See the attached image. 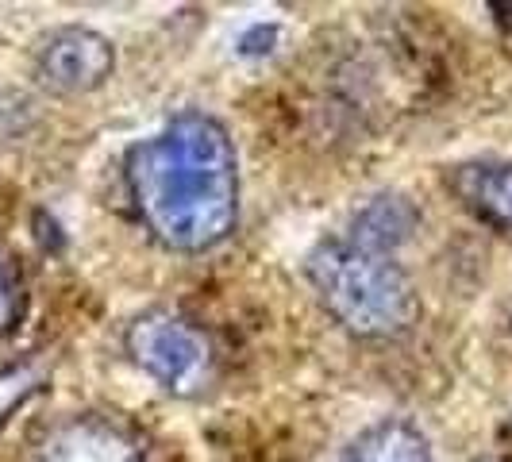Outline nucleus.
<instances>
[{
	"mask_svg": "<svg viewBox=\"0 0 512 462\" xmlns=\"http://www.w3.org/2000/svg\"><path fill=\"white\" fill-rule=\"evenodd\" d=\"M124 189L143 231L174 255H205L239 228V151L201 108L174 112L124 154Z\"/></svg>",
	"mask_w": 512,
	"mask_h": 462,
	"instance_id": "obj_1",
	"label": "nucleus"
},
{
	"mask_svg": "<svg viewBox=\"0 0 512 462\" xmlns=\"http://www.w3.org/2000/svg\"><path fill=\"white\" fill-rule=\"evenodd\" d=\"M305 278L343 332L397 339L420 320V293L405 266L351 235H328L305 255Z\"/></svg>",
	"mask_w": 512,
	"mask_h": 462,
	"instance_id": "obj_2",
	"label": "nucleus"
},
{
	"mask_svg": "<svg viewBox=\"0 0 512 462\" xmlns=\"http://www.w3.org/2000/svg\"><path fill=\"white\" fill-rule=\"evenodd\" d=\"M128 359L174 397H201L216 382V347L193 320L170 308L139 312L124 332Z\"/></svg>",
	"mask_w": 512,
	"mask_h": 462,
	"instance_id": "obj_3",
	"label": "nucleus"
},
{
	"mask_svg": "<svg viewBox=\"0 0 512 462\" xmlns=\"http://www.w3.org/2000/svg\"><path fill=\"white\" fill-rule=\"evenodd\" d=\"M116 70V47L112 39L93 27L66 24L54 27L51 35L39 39L35 47V77L54 93H93Z\"/></svg>",
	"mask_w": 512,
	"mask_h": 462,
	"instance_id": "obj_4",
	"label": "nucleus"
},
{
	"mask_svg": "<svg viewBox=\"0 0 512 462\" xmlns=\"http://www.w3.org/2000/svg\"><path fill=\"white\" fill-rule=\"evenodd\" d=\"M31 462H154L143 436L104 412H77L58 420L35 443Z\"/></svg>",
	"mask_w": 512,
	"mask_h": 462,
	"instance_id": "obj_5",
	"label": "nucleus"
},
{
	"mask_svg": "<svg viewBox=\"0 0 512 462\" xmlns=\"http://www.w3.org/2000/svg\"><path fill=\"white\" fill-rule=\"evenodd\" d=\"M462 205L482 224L497 231H512V162H470L447 174Z\"/></svg>",
	"mask_w": 512,
	"mask_h": 462,
	"instance_id": "obj_6",
	"label": "nucleus"
},
{
	"mask_svg": "<svg viewBox=\"0 0 512 462\" xmlns=\"http://www.w3.org/2000/svg\"><path fill=\"white\" fill-rule=\"evenodd\" d=\"M343 462H432V447L412 420L385 416L351 439Z\"/></svg>",
	"mask_w": 512,
	"mask_h": 462,
	"instance_id": "obj_7",
	"label": "nucleus"
},
{
	"mask_svg": "<svg viewBox=\"0 0 512 462\" xmlns=\"http://www.w3.org/2000/svg\"><path fill=\"white\" fill-rule=\"evenodd\" d=\"M416 224H420V212L412 208L409 197H401V193H382V197H374L370 205H362L359 212H355L347 235H351L355 243H362V247H374V251L393 255V251L412 235Z\"/></svg>",
	"mask_w": 512,
	"mask_h": 462,
	"instance_id": "obj_8",
	"label": "nucleus"
},
{
	"mask_svg": "<svg viewBox=\"0 0 512 462\" xmlns=\"http://www.w3.org/2000/svg\"><path fill=\"white\" fill-rule=\"evenodd\" d=\"M43 382H47V374L35 362H20V366L0 370V424L16 409H24L27 401L43 389Z\"/></svg>",
	"mask_w": 512,
	"mask_h": 462,
	"instance_id": "obj_9",
	"label": "nucleus"
},
{
	"mask_svg": "<svg viewBox=\"0 0 512 462\" xmlns=\"http://www.w3.org/2000/svg\"><path fill=\"white\" fill-rule=\"evenodd\" d=\"M24 320V293L12 274V266L0 255V335H12Z\"/></svg>",
	"mask_w": 512,
	"mask_h": 462,
	"instance_id": "obj_10",
	"label": "nucleus"
},
{
	"mask_svg": "<svg viewBox=\"0 0 512 462\" xmlns=\"http://www.w3.org/2000/svg\"><path fill=\"white\" fill-rule=\"evenodd\" d=\"M493 8H497V12H509L512 16V4H505V8H501V4H493Z\"/></svg>",
	"mask_w": 512,
	"mask_h": 462,
	"instance_id": "obj_11",
	"label": "nucleus"
},
{
	"mask_svg": "<svg viewBox=\"0 0 512 462\" xmlns=\"http://www.w3.org/2000/svg\"><path fill=\"white\" fill-rule=\"evenodd\" d=\"M478 462H505V459H497V455H489V459H478Z\"/></svg>",
	"mask_w": 512,
	"mask_h": 462,
	"instance_id": "obj_12",
	"label": "nucleus"
}]
</instances>
